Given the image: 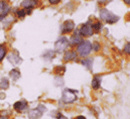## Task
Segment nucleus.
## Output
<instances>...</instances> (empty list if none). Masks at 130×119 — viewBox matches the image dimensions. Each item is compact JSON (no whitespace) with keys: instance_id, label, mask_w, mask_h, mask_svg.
I'll list each match as a JSON object with an SVG mask.
<instances>
[{"instance_id":"obj_1","label":"nucleus","mask_w":130,"mask_h":119,"mask_svg":"<svg viewBox=\"0 0 130 119\" xmlns=\"http://www.w3.org/2000/svg\"><path fill=\"white\" fill-rule=\"evenodd\" d=\"M100 18L103 21H105L106 23H109V24L116 23L119 20V16L115 15L114 13H112L111 11H109L106 8H102L100 10Z\"/></svg>"},{"instance_id":"obj_2","label":"nucleus","mask_w":130,"mask_h":119,"mask_svg":"<svg viewBox=\"0 0 130 119\" xmlns=\"http://www.w3.org/2000/svg\"><path fill=\"white\" fill-rule=\"evenodd\" d=\"M92 52V42L89 40H82L77 46V54L80 57H87Z\"/></svg>"},{"instance_id":"obj_3","label":"nucleus","mask_w":130,"mask_h":119,"mask_svg":"<svg viewBox=\"0 0 130 119\" xmlns=\"http://www.w3.org/2000/svg\"><path fill=\"white\" fill-rule=\"evenodd\" d=\"M78 99L77 91L72 89H65L62 94V101L65 104H72Z\"/></svg>"},{"instance_id":"obj_4","label":"nucleus","mask_w":130,"mask_h":119,"mask_svg":"<svg viewBox=\"0 0 130 119\" xmlns=\"http://www.w3.org/2000/svg\"><path fill=\"white\" fill-rule=\"evenodd\" d=\"M70 46V41L69 39L63 36V37H60L56 43H55V50H56V53H64L65 51H67V49L69 48Z\"/></svg>"},{"instance_id":"obj_5","label":"nucleus","mask_w":130,"mask_h":119,"mask_svg":"<svg viewBox=\"0 0 130 119\" xmlns=\"http://www.w3.org/2000/svg\"><path fill=\"white\" fill-rule=\"evenodd\" d=\"M45 110H46V108L43 105H38L36 108L28 110L27 116H28L29 119H39L41 118V116L43 115V113H44Z\"/></svg>"},{"instance_id":"obj_6","label":"nucleus","mask_w":130,"mask_h":119,"mask_svg":"<svg viewBox=\"0 0 130 119\" xmlns=\"http://www.w3.org/2000/svg\"><path fill=\"white\" fill-rule=\"evenodd\" d=\"M78 31L81 34V36H83V37L92 36L93 33H94V30H93V26H92L91 21H88V22L82 24L81 27L78 29Z\"/></svg>"},{"instance_id":"obj_7","label":"nucleus","mask_w":130,"mask_h":119,"mask_svg":"<svg viewBox=\"0 0 130 119\" xmlns=\"http://www.w3.org/2000/svg\"><path fill=\"white\" fill-rule=\"evenodd\" d=\"M13 108L16 112L22 113L28 109V103L26 102V100H19L13 104Z\"/></svg>"},{"instance_id":"obj_8","label":"nucleus","mask_w":130,"mask_h":119,"mask_svg":"<svg viewBox=\"0 0 130 119\" xmlns=\"http://www.w3.org/2000/svg\"><path fill=\"white\" fill-rule=\"evenodd\" d=\"M7 60L13 66H18L19 64L22 63V59L20 58V56H19V54L17 52H11V53H9L8 56H7Z\"/></svg>"},{"instance_id":"obj_9","label":"nucleus","mask_w":130,"mask_h":119,"mask_svg":"<svg viewBox=\"0 0 130 119\" xmlns=\"http://www.w3.org/2000/svg\"><path fill=\"white\" fill-rule=\"evenodd\" d=\"M73 30H75V23H74L73 20H66L61 26V32L63 34L70 33Z\"/></svg>"},{"instance_id":"obj_10","label":"nucleus","mask_w":130,"mask_h":119,"mask_svg":"<svg viewBox=\"0 0 130 119\" xmlns=\"http://www.w3.org/2000/svg\"><path fill=\"white\" fill-rule=\"evenodd\" d=\"M10 11V5L7 1L5 0H1L0 1V15H4L7 16L8 13Z\"/></svg>"},{"instance_id":"obj_11","label":"nucleus","mask_w":130,"mask_h":119,"mask_svg":"<svg viewBox=\"0 0 130 119\" xmlns=\"http://www.w3.org/2000/svg\"><path fill=\"white\" fill-rule=\"evenodd\" d=\"M82 40H83V39H82L81 34L79 33V31H78V30H76V31L73 33V35L71 36V38H70V44H71V46L79 44Z\"/></svg>"},{"instance_id":"obj_12","label":"nucleus","mask_w":130,"mask_h":119,"mask_svg":"<svg viewBox=\"0 0 130 119\" xmlns=\"http://www.w3.org/2000/svg\"><path fill=\"white\" fill-rule=\"evenodd\" d=\"M39 0H24L21 3V6L24 9H32L33 7H35L38 4Z\"/></svg>"},{"instance_id":"obj_13","label":"nucleus","mask_w":130,"mask_h":119,"mask_svg":"<svg viewBox=\"0 0 130 119\" xmlns=\"http://www.w3.org/2000/svg\"><path fill=\"white\" fill-rule=\"evenodd\" d=\"M78 58V54L77 52L75 51H66L65 52V55H64V61L65 62H69V61H74Z\"/></svg>"},{"instance_id":"obj_14","label":"nucleus","mask_w":130,"mask_h":119,"mask_svg":"<svg viewBox=\"0 0 130 119\" xmlns=\"http://www.w3.org/2000/svg\"><path fill=\"white\" fill-rule=\"evenodd\" d=\"M101 81H102V76L101 75H95L93 80H92V88L94 90H98L101 86Z\"/></svg>"},{"instance_id":"obj_15","label":"nucleus","mask_w":130,"mask_h":119,"mask_svg":"<svg viewBox=\"0 0 130 119\" xmlns=\"http://www.w3.org/2000/svg\"><path fill=\"white\" fill-rule=\"evenodd\" d=\"M20 76H21V74H20V71H19L18 69H12V70L9 72V77H10L14 82H16L17 80H19Z\"/></svg>"},{"instance_id":"obj_16","label":"nucleus","mask_w":130,"mask_h":119,"mask_svg":"<svg viewBox=\"0 0 130 119\" xmlns=\"http://www.w3.org/2000/svg\"><path fill=\"white\" fill-rule=\"evenodd\" d=\"M56 57V52L55 51H46L43 55H42V58L45 60V61H53Z\"/></svg>"},{"instance_id":"obj_17","label":"nucleus","mask_w":130,"mask_h":119,"mask_svg":"<svg viewBox=\"0 0 130 119\" xmlns=\"http://www.w3.org/2000/svg\"><path fill=\"white\" fill-rule=\"evenodd\" d=\"M93 59L92 58H86V59L82 60L81 61V64L83 65V66H85L87 69H92V66H93Z\"/></svg>"},{"instance_id":"obj_18","label":"nucleus","mask_w":130,"mask_h":119,"mask_svg":"<svg viewBox=\"0 0 130 119\" xmlns=\"http://www.w3.org/2000/svg\"><path fill=\"white\" fill-rule=\"evenodd\" d=\"M8 88H9V80L6 77L1 78V80H0V89L7 90Z\"/></svg>"},{"instance_id":"obj_19","label":"nucleus","mask_w":130,"mask_h":119,"mask_svg":"<svg viewBox=\"0 0 130 119\" xmlns=\"http://www.w3.org/2000/svg\"><path fill=\"white\" fill-rule=\"evenodd\" d=\"M92 26H93V30H94L95 33H99L103 28V25H102V23L100 21H96V22L92 23Z\"/></svg>"},{"instance_id":"obj_20","label":"nucleus","mask_w":130,"mask_h":119,"mask_svg":"<svg viewBox=\"0 0 130 119\" xmlns=\"http://www.w3.org/2000/svg\"><path fill=\"white\" fill-rule=\"evenodd\" d=\"M55 73L57 74V76H63V74L66 72V67L65 66H58L55 67Z\"/></svg>"},{"instance_id":"obj_21","label":"nucleus","mask_w":130,"mask_h":119,"mask_svg":"<svg viewBox=\"0 0 130 119\" xmlns=\"http://www.w3.org/2000/svg\"><path fill=\"white\" fill-rule=\"evenodd\" d=\"M6 54H7V48L4 44H0V63L6 57Z\"/></svg>"},{"instance_id":"obj_22","label":"nucleus","mask_w":130,"mask_h":119,"mask_svg":"<svg viewBox=\"0 0 130 119\" xmlns=\"http://www.w3.org/2000/svg\"><path fill=\"white\" fill-rule=\"evenodd\" d=\"M16 15L18 18H23L25 15H26V10L25 9H19V10H16Z\"/></svg>"},{"instance_id":"obj_23","label":"nucleus","mask_w":130,"mask_h":119,"mask_svg":"<svg viewBox=\"0 0 130 119\" xmlns=\"http://www.w3.org/2000/svg\"><path fill=\"white\" fill-rule=\"evenodd\" d=\"M100 49H101V46H100V43L98 41H95V42L92 43V50H94L95 52H99Z\"/></svg>"},{"instance_id":"obj_24","label":"nucleus","mask_w":130,"mask_h":119,"mask_svg":"<svg viewBox=\"0 0 130 119\" xmlns=\"http://www.w3.org/2000/svg\"><path fill=\"white\" fill-rule=\"evenodd\" d=\"M123 52L126 55H130V42H126L125 43V46L123 48Z\"/></svg>"},{"instance_id":"obj_25","label":"nucleus","mask_w":130,"mask_h":119,"mask_svg":"<svg viewBox=\"0 0 130 119\" xmlns=\"http://www.w3.org/2000/svg\"><path fill=\"white\" fill-rule=\"evenodd\" d=\"M48 2L51 4H59L61 2V0H48Z\"/></svg>"},{"instance_id":"obj_26","label":"nucleus","mask_w":130,"mask_h":119,"mask_svg":"<svg viewBox=\"0 0 130 119\" xmlns=\"http://www.w3.org/2000/svg\"><path fill=\"white\" fill-rule=\"evenodd\" d=\"M74 119H87L85 116H83V115H78V116H76Z\"/></svg>"},{"instance_id":"obj_27","label":"nucleus","mask_w":130,"mask_h":119,"mask_svg":"<svg viewBox=\"0 0 130 119\" xmlns=\"http://www.w3.org/2000/svg\"><path fill=\"white\" fill-rule=\"evenodd\" d=\"M124 1V3H126L127 5H129L130 6V0H123Z\"/></svg>"},{"instance_id":"obj_28","label":"nucleus","mask_w":130,"mask_h":119,"mask_svg":"<svg viewBox=\"0 0 130 119\" xmlns=\"http://www.w3.org/2000/svg\"><path fill=\"white\" fill-rule=\"evenodd\" d=\"M58 119H68V118H67L66 116H64V115L62 114V115H61V116H60V117H59V118H58Z\"/></svg>"},{"instance_id":"obj_29","label":"nucleus","mask_w":130,"mask_h":119,"mask_svg":"<svg viewBox=\"0 0 130 119\" xmlns=\"http://www.w3.org/2000/svg\"><path fill=\"white\" fill-rule=\"evenodd\" d=\"M5 17H6V16H4V15H0V21H2V20L5 18Z\"/></svg>"}]
</instances>
